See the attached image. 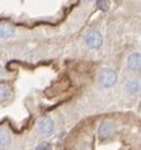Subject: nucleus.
<instances>
[{
  "label": "nucleus",
  "mask_w": 141,
  "mask_h": 150,
  "mask_svg": "<svg viewBox=\"0 0 141 150\" xmlns=\"http://www.w3.org/2000/svg\"><path fill=\"white\" fill-rule=\"evenodd\" d=\"M99 83L104 88H112L117 83V74L112 69H106L102 71L101 76H99Z\"/></svg>",
  "instance_id": "obj_1"
},
{
  "label": "nucleus",
  "mask_w": 141,
  "mask_h": 150,
  "mask_svg": "<svg viewBox=\"0 0 141 150\" xmlns=\"http://www.w3.org/2000/svg\"><path fill=\"white\" fill-rule=\"evenodd\" d=\"M102 42H103V38H102L101 33H98V32H90L85 37V43L90 48H99L102 46Z\"/></svg>",
  "instance_id": "obj_2"
},
{
  "label": "nucleus",
  "mask_w": 141,
  "mask_h": 150,
  "mask_svg": "<svg viewBox=\"0 0 141 150\" xmlns=\"http://www.w3.org/2000/svg\"><path fill=\"white\" fill-rule=\"evenodd\" d=\"M54 131V121L50 117H43L38 122V132L42 135H49Z\"/></svg>",
  "instance_id": "obj_3"
},
{
  "label": "nucleus",
  "mask_w": 141,
  "mask_h": 150,
  "mask_svg": "<svg viewBox=\"0 0 141 150\" xmlns=\"http://www.w3.org/2000/svg\"><path fill=\"white\" fill-rule=\"evenodd\" d=\"M127 66L132 71H140L141 70V54L135 52L128 57L127 60Z\"/></svg>",
  "instance_id": "obj_4"
},
{
  "label": "nucleus",
  "mask_w": 141,
  "mask_h": 150,
  "mask_svg": "<svg viewBox=\"0 0 141 150\" xmlns=\"http://www.w3.org/2000/svg\"><path fill=\"white\" fill-rule=\"evenodd\" d=\"M126 91H127L128 94H137V93L141 92V80L140 79H135L131 80L126 87Z\"/></svg>",
  "instance_id": "obj_5"
},
{
  "label": "nucleus",
  "mask_w": 141,
  "mask_h": 150,
  "mask_svg": "<svg viewBox=\"0 0 141 150\" xmlns=\"http://www.w3.org/2000/svg\"><path fill=\"white\" fill-rule=\"evenodd\" d=\"M112 130H113V127H112V125H111L109 122L102 123L101 127H99V130H98L99 137H101V139H107V137H109L111 134H112Z\"/></svg>",
  "instance_id": "obj_6"
},
{
  "label": "nucleus",
  "mask_w": 141,
  "mask_h": 150,
  "mask_svg": "<svg viewBox=\"0 0 141 150\" xmlns=\"http://www.w3.org/2000/svg\"><path fill=\"white\" fill-rule=\"evenodd\" d=\"M14 36V29L8 24L0 25V38L1 40H6Z\"/></svg>",
  "instance_id": "obj_7"
},
{
  "label": "nucleus",
  "mask_w": 141,
  "mask_h": 150,
  "mask_svg": "<svg viewBox=\"0 0 141 150\" xmlns=\"http://www.w3.org/2000/svg\"><path fill=\"white\" fill-rule=\"evenodd\" d=\"M10 142H12V140H10L9 135L4 131H0V148H8Z\"/></svg>",
  "instance_id": "obj_8"
},
{
  "label": "nucleus",
  "mask_w": 141,
  "mask_h": 150,
  "mask_svg": "<svg viewBox=\"0 0 141 150\" xmlns=\"http://www.w3.org/2000/svg\"><path fill=\"white\" fill-rule=\"evenodd\" d=\"M9 94H10V91L8 89V87L0 85V102H1V100H5L9 97Z\"/></svg>",
  "instance_id": "obj_9"
},
{
  "label": "nucleus",
  "mask_w": 141,
  "mask_h": 150,
  "mask_svg": "<svg viewBox=\"0 0 141 150\" xmlns=\"http://www.w3.org/2000/svg\"><path fill=\"white\" fill-rule=\"evenodd\" d=\"M98 8L103 10V12H107L109 9V3L108 0H98Z\"/></svg>",
  "instance_id": "obj_10"
},
{
  "label": "nucleus",
  "mask_w": 141,
  "mask_h": 150,
  "mask_svg": "<svg viewBox=\"0 0 141 150\" xmlns=\"http://www.w3.org/2000/svg\"><path fill=\"white\" fill-rule=\"evenodd\" d=\"M36 150H52V148H51L50 144H41L37 146Z\"/></svg>",
  "instance_id": "obj_11"
},
{
  "label": "nucleus",
  "mask_w": 141,
  "mask_h": 150,
  "mask_svg": "<svg viewBox=\"0 0 141 150\" xmlns=\"http://www.w3.org/2000/svg\"><path fill=\"white\" fill-rule=\"evenodd\" d=\"M5 75V71H4V69L1 67V65H0V78H3Z\"/></svg>",
  "instance_id": "obj_12"
},
{
  "label": "nucleus",
  "mask_w": 141,
  "mask_h": 150,
  "mask_svg": "<svg viewBox=\"0 0 141 150\" xmlns=\"http://www.w3.org/2000/svg\"><path fill=\"white\" fill-rule=\"evenodd\" d=\"M84 1H88L89 3V1H92V0H84Z\"/></svg>",
  "instance_id": "obj_13"
}]
</instances>
